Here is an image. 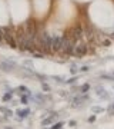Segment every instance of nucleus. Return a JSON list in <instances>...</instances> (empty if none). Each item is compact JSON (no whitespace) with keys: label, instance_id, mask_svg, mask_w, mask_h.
I'll use <instances>...</instances> for the list:
<instances>
[{"label":"nucleus","instance_id":"obj_1","mask_svg":"<svg viewBox=\"0 0 114 129\" xmlns=\"http://www.w3.org/2000/svg\"><path fill=\"white\" fill-rule=\"evenodd\" d=\"M29 113H30V109H24V111H17V115H19L20 118H27V116H29Z\"/></svg>","mask_w":114,"mask_h":129},{"label":"nucleus","instance_id":"obj_2","mask_svg":"<svg viewBox=\"0 0 114 129\" xmlns=\"http://www.w3.org/2000/svg\"><path fill=\"white\" fill-rule=\"evenodd\" d=\"M54 119H56V116H50V118H47L46 121H43V126H44V125H49V123H51Z\"/></svg>","mask_w":114,"mask_h":129},{"label":"nucleus","instance_id":"obj_3","mask_svg":"<svg viewBox=\"0 0 114 129\" xmlns=\"http://www.w3.org/2000/svg\"><path fill=\"white\" fill-rule=\"evenodd\" d=\"M20 90H21L23 93H26V95H30V92H29V89H27L26 86H20Z\"/></svg>","mask_w":114,"mask_h":129},{"label":"nucleus","instance_id":"obj_4","mask_svg":"<svg viewBox=\"0 0 114 129\" xmlns=\"http://www.w3.org/2000/svg\"><path fill=\"white\" fill-rule=\"evenodd\" d=\"M88 89H90V86H88V85H83V86H81V93H86Z\"/></svg>","mask_w":114,"mask_h":129},{"label":"nucleus","instance_id":"obj_5","mask_svg":"<svg viewBox=\"0 0 114 129\" xmlns=\"http://www.w3.org/2000/svg\"><path fill=\"white\" fill-rule=\"evenodd\" d=\"M12 96H13V93H12V92H9V93H6V95L3 96V100H9Z\"/></svg>","mask_w":114,"mask_h":129},{"label":"nucleus","instance_id":"obj_6","mask_svg":"<svg viewBox=\"0 0 114 129\" xmlns=\"http://www.w3.org/2000/svg\"><path fill=\"white\" fill-rule=\"evenodd\" d=\"M61 126H63V123L60 122V123H56V125H53V128H51V129H61Z\"/></svg>","mask_w":114,"mask_h":129},{"label":"nucleus","instance_id":"obj_7","mask_svg":"<svg viewBox=\"0 0 114 129\" xmlns=\"http://www.w3.org/2000/svg\"><path fill=\"white\" fill-rule=\"evenodd\" d=\"M21 102H23V105H27V97L23 96V97H21Z\"/></svg>","mask_w":114,"mask_h":129},{"label":"nucleus","instance_id":"obj_8","mask_svg":"<svg viewBox=\"0 0 114 129\" xmlns=\"http://www.w3.org/2000/svg\"><path fill=\"white\" fill-rule=\"evenodd\" d=\"M50 88L47 86V85H43V90H49Z\"/></svg>","mask_w":114,"mask_h":129},{"label":"nucleus","instance_id":"obj_9","mask_svg":"<svg viewBox=\"0 0 114 129\" xmlns=\"http://www.w3.org/2000/svg\"><path fill=\"white\" fill-rule=\"evenodd\" d=\"M93 111H96V112H101L103 109H100V108H93Z\"/></svg>","mask_w":114,"mask_h":129},{"label":"nucleus","instance_id":"obj_10","mask_svg":"<svg viewBox=\"0 0 114 129\" xmlns=\"http://www.w3.org/2000/svg\"><path fill=\"white\" fill-rule=\"evenodd\" d=\"M94 119H96V118H94V116H90V118H88V122H93V121H94Z\"/></svg>","mask_w":114,"mask_h":129},{"label":"nucleus","instance_id":"obj_11","mask_svg":"<svg viewBox=\"0 0 114 129\" xmlns=\"http://www.w3.org/2000/svg\"><path fill=\"white\" fill-rule=\"evenodd\" d=\"M113 109H114V105H113Z\"/></svg>","mask_w":114,"mask_h":129}]
</instances>
